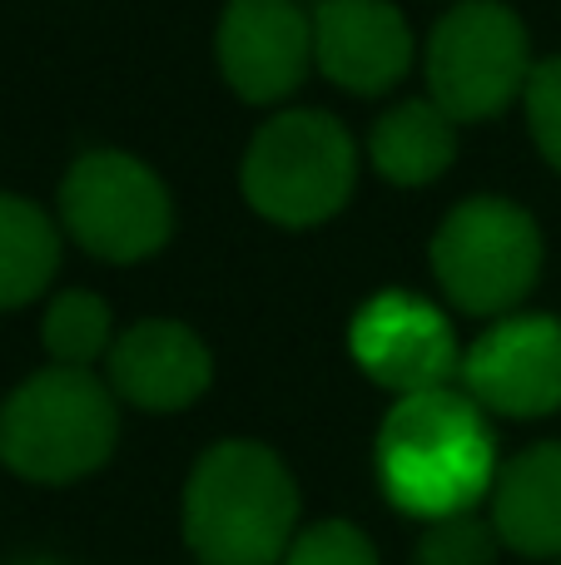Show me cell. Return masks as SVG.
Returning a JSON list of instances; mask_svg holds the SVG:
<instances>
[{"instance_id":"obj_1","label":"cell","mask_w":561,"mask_h":565,"mask_svg":"<svg viewBox=\"0 0 561 565\" xmlns=\"http://www.w3.org/2000/svg\"><path fill=\"white\" fill-rule=\"evenodd\" d=\"M373 461L388 501L417 521L477 511L502 471L493 422L457 387L393 397L378 427Z\"/></svg>"},{"instance_id":"obj_2","label":"cell","mask_w":561,"mask_h":565,"mask_svg":"<svg viewBox=\"0 0 561 565\" xmlns=\"http://www.w3.org/2000/svg\"><path fill=\"white\" fill-rule=\"evenodd\" d=\"M179 521L199 565H284L298 536V481L264 441H214L189 471Z\"/></svg>"},{"instance_id":"obj_3","label":"cell","mask_w":561,"mask_h":565,"mask_svg":"<svg viewBox=\"0 0 561 565\" xmlns=\"http://www.w3.org/2000/svg\"><path fill=\"white\" fill-rule=\"evenodd\" d=\"M119 441V397L89 367H40L0 402V467L40 487L95 477Z\"/></svg>"},{"instance_id":"obj_4","label":"cell","mask_w":561,"mask_h":565,"mask_svg":"<svg viewBox=\"0 0 561 565\" xmlns=\"http://www.w3.org/2000/svg\"><path fill=\"white\" fill-rule=\"evenodd\" d=\"M239 189L248 209L278 228H318L348 209L358 189V145L328 109H278L248 139Z\"/></svg>"},{"instance_id":"obj_5","label":"cell","mask_w":561,"mask_h":565,"mask_svg":"<svg viewBox=\"0 0 561 565\" xmlns=\"http://www.w3.org/2000/svg\"><path fill=\"white\" fill-rule=\"evenodd\" d=\"M423 70L427 95L453 125H483L527 95L532 35L502 0H457L427 35Z\"/></svg>"},{"instance_id":"obj_6","label":"cell","mask_w":561,"mask_h":565,"mask_svg":"<svg viewBox=\"0 0 561 565\" xmlns=\"http://www.w3.org/2000/svg\"><path fill=\"white\" fill-rule=\"evenodd\" d=\"M433 274L447 302L473 318H512L542 278V228L522 204L497 194L463 199L433 234Z\"/></svg>"},{"instance_id":"obj_7","label":"cell","mask_w":561,"mask_h":565,"mask_svg":"<svg viewBox=\"0 0 561 565\" xmlns=\"http://www.w3.org/2000/svg\"><path fill=\"white\" fill-rule=\"evenodd\" d=\"M60 224L105 264H139L174 234L169 184L129 149H89L60 179Z\"/></svg>"},{"instance_id":"obj_8","label":"cell","mask_w":561,"mask_h":565,"mask_svg":"<svg viewBox=\"0 0 561 565\" xmlns=\"http://www.w3.org/2000/svg\"><path fill=\"white\" fill-rule=\"evenodd\" d=\"M348 352L353 362L388 387L393 397L437 392L453 377H463V348L443 308L417 292L388 288L373 292L348 322Z\"/></svg>"},{"instance_id":"obj_9","label":"cell","mask_w":561,"mask_h":565,"mask_svg":"<svg viewBox=\"0 0 561 565\" xmlns=\"http://www.w3.org/2000/svg\"><path fill=\"white\" fill-rule=\"evenodd\" d=\"M463 392L497 417H552L561 407V318H497L463 352Z\"/></svg>"},{"instance_id":"obj_10","label":"cell","mask_w":561,"mask_h":565,"mask_svg":"<svg viewBox=\"0 0 561 565\" xmlns=\"http://www.w3.org/2000/svg\"><path fill=\"white\" fill-rule=\"evenodd\" d=\"M214 55L239 99L278 105L314 70V15L298 0H229Z\"/></svg>"},{"instance_id":"obj_11","label":"cell","mask_w":561,"mask_h":565,"mask_svg":"<svg viewBox=\"0 0 561 565\" xmlns=\"http://www.w3.org/2000/svg\"><path fill=\"white\" fill-rule=\"evenodd\" d=\"M413 30L393 0H318L314 65L348 95H388L413 70Z\"/></svg>"},{"instance_id":"obj_12","label":"cell","mask_w":561,"mask_h":565,"mask_svg":"<svg viewBox=\"0 0 561 565\" xmlns=\"http://www.w3.org/2000/svg\"><path fill=\"white\" fill-rule=\"evenodd\" d=\"M105 382L139 412H184L214 382V352L194 328L174 318H145L115 338Z\"/></svg>"},{"instance_id":"obj_13","label":"cell","mask_w":561,"mask_h":565,"mask_svg":"<svg viewBox=\"0 0 561 565\" xmlns=\"http://www.w3.org/2000/svg\"><path fill=\"white\" fill-rule=\"evenodd\" d=\"M487 507L507 551L527 561H561V441H537L502 461Z\"/></svg>"},{"instance_id":"obj_14","label":"cell","mask_w":561,"mask_h":565,"mask_svg":"<svg viewBox=\"0 0 561 565\" xmlns=\"http://www.w3.org/2000/svg\"><path fill=\"white\" fill-rule=\"evenodd\" d=\"M368 159L398 189H423L443 179L457 159V125L433 99H403L368 129Z\"/></svg>"},{"instance_id":"obj_15","label":"cell","mask_w":561,"mask_h":565,"mask_svg":"<svg viewBox=\"0 0 561 565\" xmlns=\"http://www.w3.org/2000/svg\"><path fill=\"white\" fill-rule=\"evenodd\" d=\"M60 268V228L40 204L0 194V312L25 308Z\"/></svg>"},{"instance_id":"obj_16","label":"cell","mask_w":561,"mask_h":565,"mask_svg":"<svg viewBox=\"0 0 561 565\" xmlns=\"http://www.w3.org/2000/svg\"><path fill=\"white\" fill-rule=\"evenodd\" d=\"M40 338H45V352L55 367H89V362H105L109 348H115L109 302L89 288L60 292V298L45 308Z\"/></svg>"},{"instance_id":"obj_17","label":"cell","mask_w":561,"mask_h":565,"mask_svg":"<svg viewBox=\"0 0 561 565\" xmlns=\"http://www.w3.org/2000/svg\"><path fill=\"white\" fill-rule=\"evenodd\" d=\"M497 551H502V536H497L493 516L463 511V516L427 521L423 541H417V565H493Z\"/></svg>"},{"instance_id":"obj_18","label":"cell","mask_w":561,"mask_h":565,"mask_svg":"<svg viewBox=\"0 0 561 565\" xmlns=\"http://www.w3.org/2000/svg\"><path fill=\"white\" fill-rule=\"evenodd\" d=\"M284 565H378V546L353 521L328 516V521H314V526L298 531Z\"/></svg>"},{"instance_id":"obj_19","label":"cell","mask_w":561,"mask_h":565,"mask_svg":"<svg viewBox=\"0 0 561 565\" xmlns=\"http://www.w3.org/2000/svg\"><path fill=\"white\" fill-rule=\"evenodd\" d=\"M527 129H532V145L542 149V159L561 174V55L537 60L532 79H527Z\"/></svg>"},{"instance_id":"obj_20","label":"cell","mask_w":561,"mask_h":565,"mask_svg":"<svg viewBox=\"0 0 561 565\" xmlns=\"http://www.w3.org/2000/svg\"><path fill=\"white\" fill-rule=\"evenodd\" d=\"M25 565H55V561H25Z\"/></svg>"},{"instance_id":"obj_21","label":"cell","mask_w":561,"mask_h":565,"mask_svg":"<svg viewBox=\"0 0 561 565\" xmlns=\"http://www.w3.org/2000/svg\"><path fill=\"white\" fill-rule=\"evenodd\" d=\"M557 565H561V561H557Z\"/></svg>"}]
</instances>
